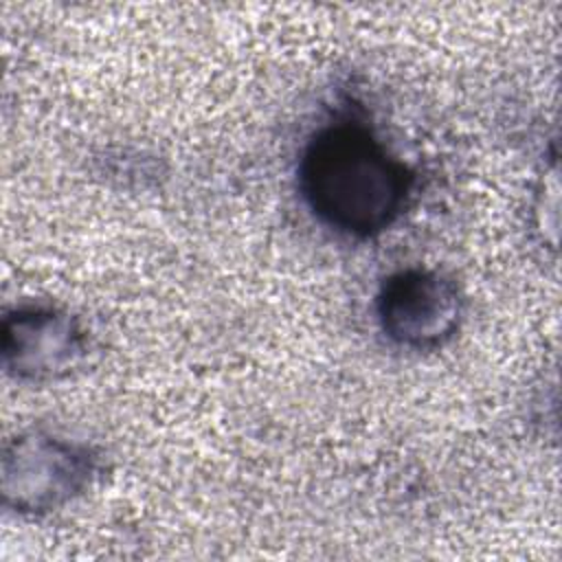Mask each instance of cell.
Listing matches in <instances>:
<instances>
[{
	"label": "cell",
	"mask_w": 562,
	"mask_h": 562,
	"mask_svg": "<svg viewBox=\"0 0 562 562\" xmlns=\"http://www.w3.org/2000/svg\"><path fill=\"white\" fill-rule=\"evenodd\" d=\"M415 180L371 125L349 116L316 127L296 162V189L310 215L353 241L389 231L408 209Z\"/></svg>",
	"instance_id": "6da1fadb"
},
{
	"label": "cell",
	"mask_w": 562,
	"mask_h": 562,
	"mask_svg": "<svg viewBox=\"0 0 562 562\" xmlns=\"http://www.w3.org/2000/svg\"><path fill=\"white\" fill-rule=\"evenodd\" d=\"M103 470L94 446L48 430H26L2 450V503L18 516H46L83 496Z\"/></svg>",
	"instance_id": "7a4b0ae2"
},
{
	"label": "cell",
	"mask_w": 562,
	"mask_h": 562,
	"mask_svg": "<svg viewBox=\"0 0 562 562\" xmlns=\"http://www.w3.org/2000/svg\"><path fill=\"white\" fill-rule=\"evenodd\" d=\"M373 314L380 334L393 347L435 351L459 331L465 296L448 272L406 266L382 279L373 299Z\"/></svg>",
	"instance_id": "3957f363"
},
{
	"label": "cell",
	"mask_w": 562,
	"mask_h": 562,
	"mask_svg": "<svg viewBox=\"0 0 562 562\" xmlns=\"http://www.w3.org/2000/svg\"><path fill=\"white\" fill-rule=\"evenodd\" d=\"M90 336L79 316L55 303H20L2 318V367L24 384L68 378L88 356Z\"/></svg>",
	"instance_id": "277c9868"
}]
</instances>
